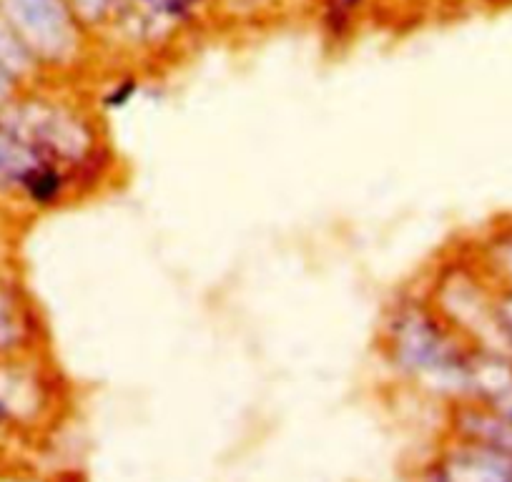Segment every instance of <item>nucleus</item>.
Masks as SVG:
<instances>
[{
    "label": "nucleus",
    "instance_id": "nucleus-1",
    "mask_svg": "<svg viewBox=\"0 0 512 482\" xmlns=\"http://www.w3.org/2000/svg\"><path fill=\"white\" fill-rule=\"evenodd\" d=\"M384 354L402 377L440 395L470 400L475 349L430 299H400L384 319Z\"/></svg>",
    "mask_w": 512,
    "mask_h": 482
},
{
    "label": "nucleus",
    "instance_id": "nucleus-9",
    "mask_svg": "<svg viewBox=\"0 0 512 482\" xmlns=\"http://www.w3.org/2000/svg\"><path fill=\"white\" fill-rule=\"evenodd\" d=\"M68 3L91 33L111 28L123 6V0H68Z\"/></svg>",
    "mask_w": 512,
    "mask_h": 482
},
{
    "label": "nucleus",
    "instance_id": "nucleus-10",
    "mask_svg": "<svg viewBox=\"0 0 512 482\" xmlns=\"http://www.w3.org/2000/svg\"><path fill=\"white\" fill-rule=\"evenodd\" d=\"M23 337H26V324H23L21 307L6 289H0V354L16 349Z\"/></svg>",
    "mask_w": 512,
    "mask_h": 482
},
{
    "label": "nucleus",
    "instance_id": "nucleus-8",
    "mask_svg": "<svg viewBox=\"0 0 512 482\" xmlns=\"http://www.w3.org/2000/svg\"><path fill=\"white\" fill-rule=\"evenodd\" d=\"M0 68H3L11 78H16L18 83L28 81V78H33L41 71L38 63L33 61L31 53H28L26 46L21 43V38L13 33L11 26H8L3 13H0Z\"/></svg>",
    "mask_w": 512,
    "mask_h": 482
},
{
    "label": "nucleus",
    "instance_id": "nucleus-11",
    "mask_svg": "<svg viewBox=\"0 0 512 482\" xmlns=\"http://www.w3.org/2000/svg\"><path fill=\"white\" fill-rule=\"evenodd\" d=\"M216 3L234 18H256L274 6V0H214V6Z\"/></svg>",
    "mask_w": 512,
    "mask_h": 482
},
{
    "label": "nucleus",
    "instance_id": "nucleus-7",
    "mask_svg": "<svg viewBox=\"0 0 512 482\" xmlns=\"http://www.w3.org/2000/svg\"><path fill=\"white\" fill-rule=\"evenodd\" d=\"M369 0H319V26L332 46H344L354 36Z\"/></svg>",
    "mask_w": 512,
    "mask_h": 482
},
{
    "label": "nucleus",
    "instance_id": "nucleus-3",
    "mask_svg": "<svg viewBox=\"0 0 512 482\" xmlns=\"http://www.w3.org/2000/svg\"><path fill=\"white\" fill-rule=\"evenodd\" d=\"M0 13L41 71L71 73L91 58V31L68 0H0Z\"/></svg>",
    "mask_w": 512,
    "mask_h": 482
},
{
    "label": "nucleus",
    "instance_id": "nucleus-12",
    "mask_svg": "<svg viewBox=\"0 0 512 482\" xmlns=\"http://www.w3.org/2000/svg\"><path fill=\"white\" fill-rule=\"evenodd\" d=\"M16 88H18L16 78H11L6 71H3V68H0V108L11 103V98H13V93H16Z\"/></svg>",
    "mask_w": 512,
    "mask_h": 482
},
{
    "label": "nucleus",
    "instance_id": "nucleus-4",
    "mask_svg": "<svg viewBox=\"0 0 512 482\" xmlns=\"http://www.w3.org/2000/svg\"><path fill=\"white\" fill-rule=\"evenodd\" d=\"M430 482H512V455L460 440L435 462Z\"/></svg>",
    "mask_w": 512,
    "mask_h": 482
},
{
    "label": "nucleus",
    "instance_id": "nucleus-5",
    "mask_svg": "<svg viewBox=\"0 0 512 482\" xmlns=\"http://www.w3.org/2000/svg\"><path fill=\"white\" fill-rule=\"evenodd\" d=\"M214 0H123L126 8L149 33H169L199 21Z\"/></svg>",
    "mask_w": 512,
    "mask_h": 482
},
{
    "label": "nucleus",
    "instance_id": "nucleus-6",
    "mask_svg": "<svg viewBox=\"0 0 512 482\" xmlns=\"http://www.w3.org/2000/svg\"><path fill=\"white\" fill-rule=\"evenodd\" d=\"M43 164H51V161H43L21 136L13 134L0 121V186L3 189L23 191V186L31 179L33 171Z\"/></svg>",
    "mask_w": 512,
    "mask_h": 482
},
{
    "label": "nucleus",
    "instance_id": "nucleus-2",
    "mask_svg": "<svg viewBox=\"0 0 512 482\" xmlns=\"http://www.w3.org/2000/svg\"><path fill=\"white\" fill-rule=\"evenodd\" d=\"M3 124L21 136L43 161L61 166L76 181L96 186L111 171V151L93 118L71 103L36 101L13 106Z\"/></svg>",
    "mask_w": 512,
    "mask_h": 482
}]
</instances>
